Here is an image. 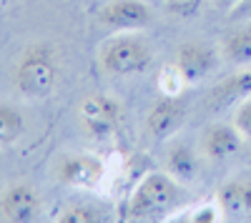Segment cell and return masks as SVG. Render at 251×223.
I'll use <instances>...</instances> for the list:
<instances>
[{"instance_id":"1","label":"cell","mask_w":251,"mask_h":223,"mask_svg":"<svg viewBox=\"0 0 251 223\" xmlns=\"http://www.w3.org/2000/svg\"><path fill=\"white\" fill-rule=\"evenodd\" d=\"M58 83H60V55L50 43L35 40L18 55L13 66V86L23 98L46 100L55 93Z\"/></svg>"},{"instance_id":"2","label":"cell","mask_w":251,"mask_h":223,"mask_svg":"<svg viewBox=\"0 0 251 223\" xmlns=\"http://www.w3.org/2000/svg\"><path fill=\"white\" fill-rule=\"evenodd\" d=\"M178 198H181V188L171 173L166 171L146 173L128 198L126 216L131 221H151V218L169 216L176 208Z\"/></svg>"},{"instance_id":"3","label":"cell","mask_w":251,"mask_h":223,"mask_svg":"<svg viewBox=\"0 0 251 223\" xmlns=\"http://www.w3.org/2000/svg\"><path fill=\"white\" fill-rule=\"evenodd\" d=\"M100 68L108 75H141L151 68L153 63V50L149 48L143 38L126 33V35H116L111 38L106 45L100 48Z\"/></svg>"},{"instance_id":"4","label":"cell","mask_w":251,"mask_h":223,"mask_svg":"<svg viewBox=\"0 0 251 223\" xmlns=\"http://www.w3.org/2000/svg\"><path fill=\"white\" fill-rule=\"evenodd\" d=\"M121 118H123L121 103L113 95H106V93H91L78 106V123L86 131V135L93 140H106L116 135Z\"/></svg>"},{"instance_id":"5","label":"cell","mask_w":251,"mask_h":223,"mask_svg":"<svg viewBox=\"0 0 251 223\" xmlns=\"http://www.w3.org/2000/svg\"><path fill=\"white\" fill-rule=\"evenodd\" d=\"M55 178L68 188L93 191L106 178V163L93 153H63L55 160Z\"/></svg>"},{"instance_id":"6","label":"cell","mask_w":251,"mask_h":223,"mask_svg":"<svg viewBox=\"0 0 251 223\" xmlns=\"http://www.w3.org/2000/svg\"><path fill=\"white\" fill-rule=\"evenodd\" d=\"M100 25L121 33H136L153 23V13L143 0H111L98 10Z\"/></svg>"},{"instance_id":"7","label":"cell","mask_w":251,"mask_h":223,"mask_svg":"<svg viewBox=\"0 0 251 223\" xmlns=\"http://www.w3.org/2000/svg\"><path fill=\"white\" fill-rule=\"evenodd\" d=\"M40 196L30 183H13L0 196V216L13 223H30L40 216Z\"/></svg>"},{"instance_id":"8","label":"cell","mask_w":251,"mask_h":223,"mask_svg":"<svg viewBox=\"0 0 251 223\" xmlns=\"http://www.w3.org/2000/svg\"><path fill=\"white\" fill-rule=\"evenodd\" d=\"M216 58H219V53L211 50L208 45H203V43H183L176 50L174 66L181 70V75L186 78L188 86H196L203 78H208L214 73Z\"/></svg>"},{"instance_id":"9","label":"cell","mask_w":251,"mask_h":223,"mask_svg":"<svg viewBox=\"0 0 251 223\" xmlns=\"http://www.w3.org/2000/svg\"><path fill=\"white\" fill-rule=\"evenodd\" d=\"M183 120H186V103L178 95H163L149 111L146 128L156 140H166L183 126Z\"/></svg>"},{"instance_id":"10","label":"cell","mask_w":251,"mask_h":223,"mask_svg":"<svg viewBox=\"0 0 251 223\" xmlns=\"http://www.w3.org/2000/svg\"><path fill=\"white\" fill-rule=\"evenodd\" d=\"M246 98H251V68H241L239 73L219 80L208 90L206 106L211 111H226L231 106H241Z\"/></svg>"},{"instance_id":"11","label":"cell","mask_w":251,"mask_h":223,"mask_svg":"<svg viewBox=\"0 0 251 223\" xmlns=\"http://www.w3.org/2000/svg\"><path fill=\"white\" fill-rule=\"evenodd\" d=\"M241 143H244L241 131L228 123H214L201 133V151L211 160H226L236 156L241 151Z\"/></svg>"},{"instance_id":"12","label":"cell","mask_w":251,"mask_h":223,"mask_svg":"<svg viewBox=\"0 0 251 223\" xmlns=\"http://www.w3.org/2000/svg\"><path fill=\"white\" fill-rule=\"evenodd\" d=\"M216 206L224 218L246 221L251 218V180L234 178L216 191Z\"/></svg>"},{"instance_id":"13","label":"cell","mask_w":251,"mask_h":223,"mask_svg":"<svg viewBox=\"0 0 251 223\" xmlns=\"http://www.w3.org/2000/svg\"><path fill=\"white\" fill-rule=\"evenodd\" d=\"M219 55L234 68H251V25L228 30L221 38Z\"/></svg>"},{"instance_id":"14","label":"cell","mask_w":251,"mask_h":223,"mask_svg":"<svg viewBox=\"0 0 251 223\" xmlns=\"http://www.w3.org/2000/svg\"><path fill=\"white\" fill-rule=\"evenodd\" d=\"M166 173H171L178 183H191V180H196L199 173H201L199 153L186 143L174 146L166 153Z\"/></svg>"},{"instance_id":"15","label":"cell","mask_w":251,"mask_h":223,"mask_svg":"<svg viewBox=\"0 0 251 223\" xmlns=\"http://www.w3.org/2000/svg\"><path fill=\"white\" fill-rule=\"evenodd\" d=\"M25 133V118L15 106L0 103V148L13 146Z\"/></svg>"},{"instance_id":"16","label":"cell","mask_w":251,"mask_h":223,"mask_svg":"<svg viewBox=\"0 0 251 223\" xmlns=\"http://www.w3.org/2000/svg\"><path fill=\"white\" fill-rule=\"evenodd\" d=\"M58 223H98V221H106L103 211H98L96 206H88V203H73V206H66L58 216H55Z\"/></svg>"},{"instance_id":"17","label":"cell","mask_w":251,"mask_h":223,"mask_svg":"<svg viewBox=\"0 0 251 223\" xmlns=\"http://www.w3.org/2000/svg\"><path fill=\"white\" fill-rule=\"evenodd\" d=\"M186 78L181 75V70L171 63V66H166L161 73H158V90L161 95H181L186 90Z\"/></svg>"},{"instance_id":"18","label":"cell","mask_w":251,"mask_h":223,"mask_svg":"<svg viewBox=\"0 0 251 223\" xmlns=\"http://www.w3.org/2000/svg\"><path fill=\"white\" fill-rule=\"evenodd\" d=\"M163 8L176 18H194L201 10L203 0H161Z\"/></svg>"},{"instance_id":"19","label":"cell","mask_w":251,"mask_h":223,"mask_svg":"<svg viewBox=\"0 0 251 223\" xmlns=\"http://www.w3.org/2000/svg\"><path fill=\"white\" fill-rule=\"evenodd\" d=\"M224 216H221V211H219V206L214 203H206V206H199V208H194L191 213H188V221L191 223H216V221H221Z\"/></svg>"},{"instance_id":"20","label":"cell","mask_w":251,"mask_h":223,"mask_svg":"<svg viewBox=\"0 0 251 223\" xmlns=\"http://www.w3.org/2000/svg\"><path fill=\"white\" fill-rule=\"evenodd\" d=\"M234 126L241 131V135H244V138H251V98H246L241 106H236Z\"/></svg>"},{"instance_id":"21","label":"cell","mask_w":251,"mask_h":223,"mask_svg":"<svg viewBox=\"0 0 251 223\" xmlns=\"http://www.w3.org/2000/svg\"><path fill=\"white\" fill-rule=\"evenodd\" d=\"M211 3L219 8V10H226V13H234L236 5L241 3V0H211Z\"/></svg>"},{"instance_id":"22","label":"cell","mask_w":251,"mask_h":223,"mask_svg":"<svg viewBox=\"0 0 251 223\" xmlns=\"http://www.w3.org/2000/svg\"><path fill=\"white\" fill-rule=\"evenodd\" d=\"M0 3H5V0H0Z\"/></svg>"}]
</instances>
